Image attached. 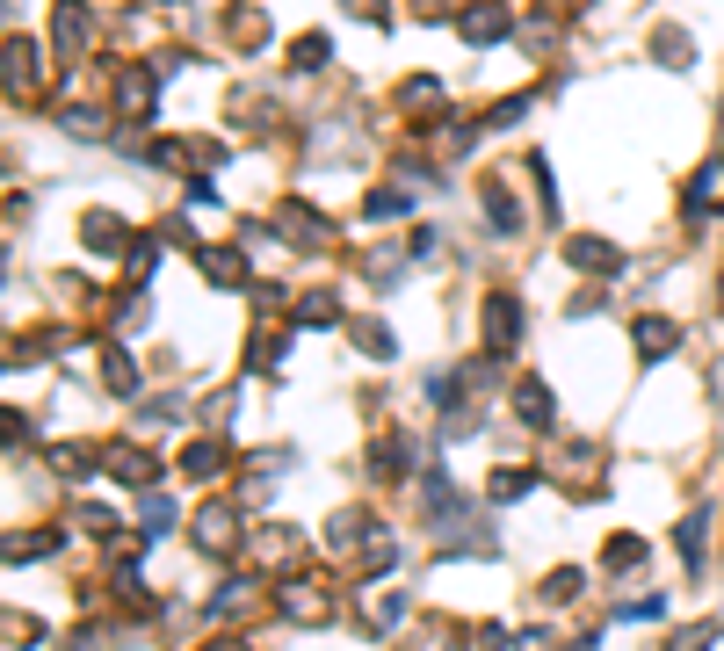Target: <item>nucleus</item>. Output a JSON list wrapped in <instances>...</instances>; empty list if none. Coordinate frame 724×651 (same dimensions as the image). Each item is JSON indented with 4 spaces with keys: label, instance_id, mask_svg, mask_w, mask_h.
Masks as SVG:
<instances>
[{
    "label": "nucleus",
    "instance_id": "obj_1",
    "mask_svg": "<svg viewBox=\"0 0 724 651\" xmlns=\"http://www.w3.org/2000/svg\"><path fill=\"white\" fill-rule=\"evenodd\" d=\"M51 37H58V51H66V58H80V51H87L95 22H87V8H80V0H58V15H51Z\"/></svg>",
    "mask_w": 724,
    "mask_h": 651
},
{
    "label": "nucleus",
    "instance_id": "obj_2",
    "mask_svg": "<svg viewBox=\"0 0 724 651\" xmlns=\"http://www.w3.org/2000/svg\"><path fill=\"white\" fill-rule=\"evenodd\" d=\"M37 44H22V37H8V95L22 102V95H37V58H29Z\"/></svg>",
    "mask_w": 724,
    "mask_h": 651
},
{
    "label": "nucleus",
    "instance_id": "obj_3",
    "mask_svg": "<svg viewBox=\"0 0 724 651\" xmlns=\"http://www.w3.org/2000/svg\"><path fill=\"white\" fill-rule=\"evenodd\" d=\"M515 326H522L515 297H486V333H493V348H515Z\"/></svg>",
    "mask_w": 724,
    "mask_h": 651
},
{
    "label": "nucleus",
    "instance_id": "obj_4",
    "mask_svg": "<svg viewBox=\"0 0 724 651\" xmlns=\"http://www.w3.org/2000/svg\"><path fill=\"white\" fill-rule=\"evenodd\" d=\"M674 340H681V333H674V319H638V355H667Z\"/></svg>",
    "mask_w": 724,
    "mask_h": 651
},
{
    "label": "nucleus",
    "instance_id": "obj_5",
    "mask_svg": "<svg viewBox=\"0 0 724 651\" xmlns=\"http://www.w3.org/2000/svg\"><path fill=\"white\" fill-rule=\"evenodd\" d=\"M500 29H507V15H500V8H471V15H464V37H471V44H493Z\"/></svg>",
    "mask_w": 724,
    "mask_h": 651
},
{
    "label": "nucleus",
    "instance_id": "obj_6",
    "mask_svg": "<svg viewBox=\"0 0 724 651\" xmlns=\"http://www.w3.org/2000/svg\"><path fill=\"white\" fill-rule=\"evenodd\" d=\"M652 51L667 58V66H688V58H696V51H688V29H659V37H652Z\"/></svg>",
    "mask_w": 724,
    "mask_h": 651
},
{
    "label": "nucleus",
    "instance_id": "obj_7",
    "mask_svg": "<svg viewBox=\"0 0 724 651\" xmlns=\"http://www.w3.org/2000/svg\"><path fill=\"white\" fill-rule=\"evenodd\" d=\"M124 109L131 116H153V80H145V73H124Z\"/></svg>",
    "mask_w": 724,
    "mask_h": 651
},
{
    "label": "nucleus",
    "instance_id": "obj_8",
    "mask_svg": "<svg viewBox=\"0 0 724 651\" xmlns=\"http://www.w3.org/2000/svg\"><path fill=\"white\" fill-rule=\"evenodd\" d=\"M572 261H580V268H616V246H601V239H572Z\"/></svg>",
    "mask_w": 724,
    "mask_h": 651
},
{
    "label": "nucleus",
    "instance_id": "obj_9",
    "mask_svg": "<svg viewBox=\"0 0 724 651\" xmlns=\"http://www.w3.org/2000/svg\"><path fill=\"white\" fill-rule=\"evenodd\" d=\"M522 420H529V427L551 420V398H543V384H522Z\"/></svg>",
    "mask_w": 724,
    "mask_h": 651
},
{
    "label": "nucleus",
    "instance_id": "obj_10",
    "mask_svg": "<svg viewBox=\"0 0 724 651\" xmlns=\"http://www.w3.org/2000/svg\"><path fill=\"white\" fill-rule=\"evenodd\" d=\"M326 51H334V44H326L319 29H312V37H297V51H290V58H297V66H326Z\"/></svg>",
    "mask_w": 724,
    "mask_h": 651
},
{
    "label": "nucleus",
    "instance_id": "obj_11",
    "mask_svg": "<svg viewBox=\"0 0 724 651\" xmlns=\"http://www.w3.org/2000/svg\"><path fill=\"white\" fill-rule=\"evenodd\" d=\"M80 232H87V246H116V217H109V210H95Z\"/></svg>",
    "mask_w": 724,
    "mask_h": 651
},
{
    "label": "nucleus",
    "instance_id": "obj_12",
    "mask_svg": "<svg viewBox=\"0 0 724 651\" xmlns=\"http://www.w3.org/2000/svg\"><path fill=\"white\" fill-rule=\"evenodd\" d=\"M218 463H225V449H218V442H196V449H189V471H196V478H210Z\"/></svg>",
    "mask_w": 724,
    "mask_h": 651
},
{
    "label": "nucleus",
    "instance_id": "obj_13",
    "mask_svg": "<svg viewBox=\"0 0 724 651\" xmlns=\"http://www.w3.org/2000/svg\"><path fill=\"white\" fill-rule=\"evenodd\" d=\"M420 15H428V22L442 15V22H449V15H471V8H464V0H420Z\"/></svg>",
    "mask_w": 724,
    "mask_h": 651
},
{
    "label": "nucleus",
    "instance_id": "obj_14",
    "mask_svg": "<svg viewBox=\"0 0 724 651\" xmlns=\"http://www.w3.org/2000/svg\"><path fill=\"white\" fill-rule=\"evenodd\" d=\"M348 15H362V22H384V0H348Z\"/></svg>",
    "mask_w": 724,
    "mask_h": 651
}]
</instances>
